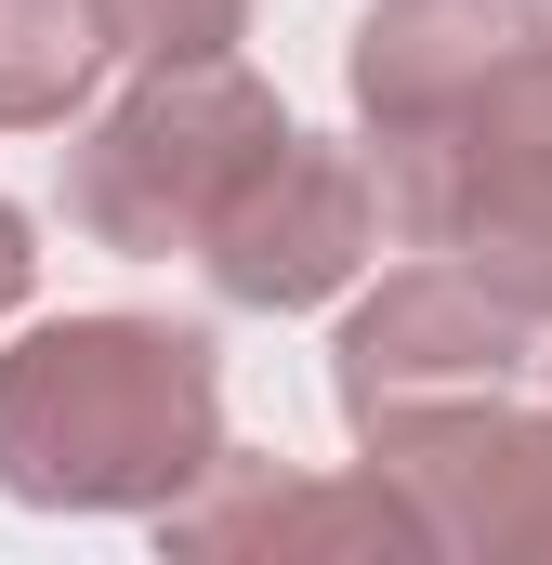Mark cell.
I'll return each mask as SVG.
<instances>
[{"label": "cell", "mask_w": 552, "mask_h": 565, "mask_svg": "<svg viewBox=\"0 0 552 565\" xmlns=\"http://www.w3.org/2000/svg\"><path fill=\"white\" fill-rule=\"evenodd\" d=\"M224 447V355L184 316H53L0 355V500L158 513Z\"/></svg>", "instance_id": "cell-1"}, {"label": "cell", "mask_w": 552, "mask_h": 565, "mask_svg": "<svg viewBox=\"0 0 552 565\" xmlns=\"http://www.w3.org/2000/svg\"><path fill=\"white\" fill-rule=\"evenodd\" d=\"M369 198H382V224L408 250H447L527 329H552V26H513L500 66L447 119L382 132V184Z\"/></svg>", "instance_id": "cell-2"}, {"label": "cell", "mask_w": 552, "mask_h": 565, "mask_svg": "<svg viewBox=\"0 0 552 565\" xmlns=\"http://www.w3.org/2000/svg\"><path fill=\"white\" fill-rule=\"evenodd\" d=\"M289 132L264 79L237 53H184V66H145L132 93L66 145V224L119 264H171L198 250V224L224 211V184Z\"/></svg>", "instance_id": "cell-3"}, {"label": "cell", "mask_w": 552, "mask_h": 565, "mask_svg": "<svg viewBox=\"0 0 552 565\" xmlns=\"http://www.w3.org/2000/svg\"><path fill=\"white\" fill-rule=\"evenodd\" d=\"M355 447L421 513L434 553H500V565L552 553V408H527L513 382L382 408V422H355Z\"/></svg>", "instance_id": "cell-4"}, {"label": "cell", "mask_w": 552, "mask_h": 565, "mask_svg": "<svg viewBox=\"0 0 552 565\" xmlns=\"http://www.w3.org/2000/svg\"><path fill=\"white\" fill-rule=\"evenodd\" d=\"M369 250H382L369 171H355L342 145H302V132H276L264 158L224 184V211L198 224V277L224 289V302H251V316H302V302L355 289Z\"/></svg>", "instance_id": "cell-5"}, {"label": "cell", "mask_w": 552, "mask_h": 565, "mask_svg": "<svg viewBox=\"0 0 552 565\" xmlns=\"http://www.w3.org/2000/svg\"><path fill=\"white\" fill-rule=\"evenodd\" d=\"M527 369H540V329L487 277H460L447 250L408 264V277H382L342 316V342H329L342 422H382V408H421V395H487V382H527Z\"/></svg>", "instance_id": "cell-6"}, {"label": "cell", "mask_w": 552, "mask_h": 565, "mask_svg": "<svg viewBox=\"0 0 552 565\" xmlns=\"http://www.w3.org/2000/svg\"><path fill=\"white\" fill-rule=\"evenodd\" d=\"M158 540L198 553V565H237V553H434L421 513L382 473H289L264 447H211L158 500Z\"/></svg>", "instance_id": "cell-7"}, {"label": "cell", "mask_w": 552, "mask_h": 565, "mask_svg": "<svg viewBox=\"0 0 552 565\" xmlns=\"http://www.w3.org/2000/svg\"><path fill=\"white\" fill-rule=\"evenodd\" d=\"M513 26H527L513 0H369V13H355V53H342L355 119H369V132H421V119H447V106L500 66Z\"/></svg>", "instance_id": "cell-8"}, {"label": "cell", "mask_w": 552, "mask_h": 565, "mask_svg": "<svg viewBox=\"0 0 552 565\" xmlns=\"http://www.w3.org/2000/svg\"><path fill=\"white\" fill-rule=\"evenodd\" d=\"M119 66L106 0H0V132H53Z\"/></svg>", "instance_id": "cell-9"}, {"label": "cell", "mask_w": 552, "mask_h": 565, "mask_svg": "<svg viewBox=\"0 0 552 565\" xmlns=\"http://www.w3.org/2000/svg\"><path fill=\"white\" fill-rule=\"evenodd\" d=\"M106 40L145 66H184V53H237L251 40V0H106Z\"/></svg>", "instance_id": "cell-10"}, {"label": "cell", "mask_w": 552, "mask_h": 565, "mask_svg": "<svg viewBox=\"0 0 552 565\" xmlns=\"http://www.w3.org/2000/svg\"><path fill=\"white\" fill-rule=\"evenodd\" d=\"M513 13H527V26H552V0H513Z\"/></svg>", "instance_id": "cell-11"}]
</instances>
